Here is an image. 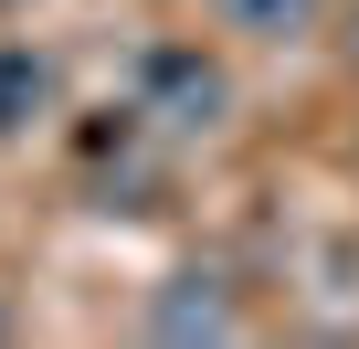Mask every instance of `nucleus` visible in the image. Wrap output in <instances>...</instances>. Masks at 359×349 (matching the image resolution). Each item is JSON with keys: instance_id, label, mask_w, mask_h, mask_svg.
I'll return each instance as SVG.
<instances>
[{"instance_id": "f03ea898", "label": "nucleus", "mask_w": 359, "mask_h": 349, "mask_svg": "<svg viewBox=\"0 0 359 349\" xmlns=\"http://www.w3.org/2000/svg\"><path fill=\"white\" fill-rule=\"evenodd\" d=\"M158 96L180 106V127H212V117H222V74H212L201 53H158Z\"/></svg>"}, {"instance_id": "7ed1b4c3", "label": "nucleus", "mask_w": 359, "mask_h": 349, "mask_svg": "<svg viewBox=\"0 0 359 349\" xmlns=\"http://www.w3.org/2000/svg\"><path fill=\"white\" fill-rule=\"evenodd\" d=\"M158 328H169V338H191V328H233V317H222V296H169Z\"/></svg>"}, {"instance_id": "f257e3e1", "label": "nucleus", "mask_w": 359, "mask_h": 349, "mask_svg": "<svg viewBox=\"0 0 359 349\" xmlns=\"http://www.w3.org/2000/svg\"><path fill=\"white\" fill-rule=\"evenodd\" d=\"M43 106H53V64L32 43H0V138H22Z\"/></svg>"}, {"instance_id": "423d86ee", "label": "nucleus", "mask_w": 359, "mask_h": 349, "mask_svg": "<svg viewBox=\"0 0 359 349\" xmlns=\"http://www.w3.org/2000/svg\"><path fill=\"white\" fill-rule=\"evenodd\" d=\"M0 11H22V0H0Z\"/></svg>"}, {"instance_id": "39448f33", "label": "nucleus", "mask_w": 359, "mask_h": 349, "mask_svg": "<svg viewBox=\"0 0 359 349\" xmlns=\"http://www.w3.org/2000/svg\"><path fill=\"white\" fill-rule=\"evenodd\" d=\"M0 338H11V307H0Z\"/></svg>"}, {"instance_id": "20e7f679", "label": "nucleus", "mask_w": 359, "mask_h": 349, "mask_svg": "<svg viewBox=\"0 0 359 349\" xmlns=\"http://www.w3.org/2000/svg\"><path fill=\"white\" fill-rule=\"evenodd\" d=\"M233 11H243V32H285V22L317 11V0H233Z\"/></svg>"}]
</instances>
